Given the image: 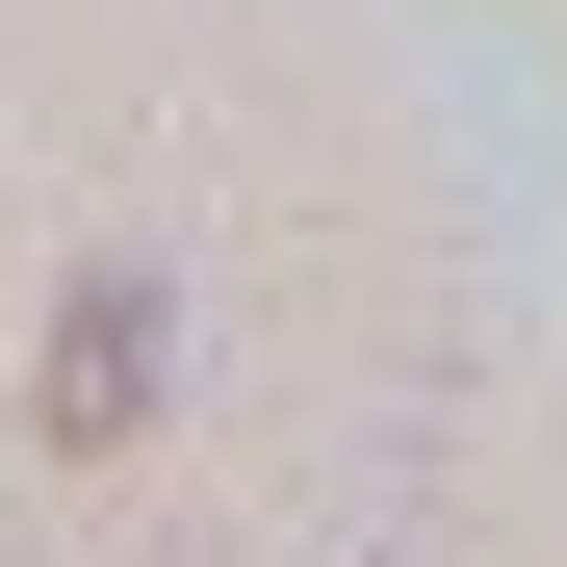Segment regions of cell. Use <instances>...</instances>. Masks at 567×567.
Listing matches in <instances>:
<instances>
[{
    "mask_svg": "<svg viewBox=\"0 0 567 567\" xmlns=\"http://www.w3.org/2000/svg\"><path fill=\"white\" fill-rule=\"evenodd\" d=\"M130 388H155V310H130V284H104V310H78V336H52V413H78V439H104Z\"/></svg>",
    "mask_w": 567,
    "mask_h": 567,
    "instance_id": "1",
    "label": "cell"
}]
</instances>
